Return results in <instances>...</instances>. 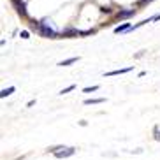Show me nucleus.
<instances>
[{
	"mask_svg": "<svg viewBox=\"0 0 160 160\" xmlns=\"http://www.w3.org/2000/svg\"><path fill=\"white\" fill-rule=\"evenodd\" d=\"M30 28L35 30V32H37L41 37H46V39H58V37H60L58 30L53 27L51 21H49L48 18L41 19V21H35V19H32V21H30Z\"/></svg>",
	"mask_w": 160,
	"mask_h": 160,
	"instance_id": "1",
	"label": "nucleus"
},
{
	"mask_svg": "<svg viewBox=\"0 0 160 160\" xmlns=\"http://www.w3.org/2000/svg\"><path fill=\"white\" fill-rule=\"evenodd\" d=\"M57 158H67V157H72L76 153V148H63V146H57V148H51L49 150Z\"/></svg>",
	"mask_w": 160,
	"mask_h": 160,
	"instance_id": "2",
	"label": "nucleus"
},
{
	"mask_svg": "<svg viewBox=\"0 0 160 160\" xmlns=\"http://www.w3.org/2000/svg\"><path fill=\"white\" fill-rule=\"evenodd\" d=\"M11 4H12V7L16 9V12L19 16H23V18L28 16V12H27V4H25L23 0H11Z\"/></svg>",
	"mask_w": 160,
	"mask_h": 160,
	"instance_id": "3",
	"label": "nucleus"
},
{
	"mask_svg": "<svg viewBox=\"0 0 160 160\" xmlns=\"http://www.w3.org/2000/svg\"><path fill=\"white\" fill-rule=\"evenodd\" d=\"M81 33V30H78L76 27H65V28L60 32V37H65V39H71V37H78Z\"/></svg>",
	"mask_w": 160,
	"mask_h": 160,
	"instance_id": "4",
	"label": "nucleus"
},
{
	"mask_svg": "<svg viewBox=\"0 0 160 160\" xmlns=\"http://www.w3.org/2000/svg\"><path fill=\"white\" fill-rule=\"evenodd\" d=\"M137 11L136 9H132V7H127V9H120L116 12V19H128L132 18V16H136Z\"/></svg>",
	"mask_w": 160,
	"mask_h": 160,
	"instance_id": "5",
	"label": "nucleus"
},
{
	"mask_svg": "<svg viewBox=\"0 0 160 160\" xmlns=\"http://www.w3.org/2000/svg\"><path fill=\"white\" fill-rule=\"evenodd\" d=\"M130 28H132L130 23H122V25H118V27H114L113 32H114V33H127Z\"/></svg>",
	"mask_w": 160,
	"mask_h": 160,
	"instance_id": "6",
	"label": "nucleus"
},
{
	"mask_svg": "<svg viewBox=\"0 0 160 160\" xmlns=\"http://www.w3.org/2000/svg\"><path fill=\"white\" fill-rule=\"evenodd\" d=\"M134 67H125V69H116V71H109V72H106L104 76H118V74H127V72H130Z\"/></svg>",
	"mask_w": 160,
	"mask_h": 160,
	"instance_id": "7",
	"label": "nucleus"
},
{
	"mask_svg": "<svg viewBox=\"0 0 160 160\" xmlns=\"http://www.w3.org/2000/svg\"><path fill=\"white\" fill-rule=\"evenodd\" d=\"M74 62H78V57H71V58H67V60H62L60 63H58V67H67V65H72Z\"/></svg>",
	"mask_w": 160,
	"mask_h": 160,
	"instance_id": "8",
	"label": "nucleus"
},
{
	"mask_svg": "<svg viewBox=\"0 0 160 160\" xmlns=\"http://www.w3.org/2000/svg\"><path fill=\"white\" fill-rule=\"evenodd\" d=\"M14 86H9V88H4L2 90V92H0V97H2V99H5V97H9L11 93H12V92H14Z\"/></svg>",
	"mask_w": 160,
	"mask_h": 160,
	"instance_id": "9",
	"label": "nucleus"
},
{
	"mask_svg": "<svg viewBox=\"0 0 160 160\" xmlns=\"http://www.w3.org/2000/svg\"><path fill=\"white\" fill-rule=\"evenodd\" d=\"M104 100H106V99H102V97H100V99H86V100H85V106H92V104H93V106H95V104H102Z\"/></svg>",
	"mask_w": 160,
	"mask_h": 160,
	"instance_id": "10",
	"label": "nucleus"
},
{
	"mask_svg": "<svg viewBox=\"0 0 160 160\" xmlns=\"http://www.w3.org/2000/svg\"><path fill=\"white\" fill-rule=\"evenodd\" d=\"M97 90H99V85H95V86H88V88H85L83 92H85V93H92V92H97Z\"/></svg>",
	"mask_w": 160,
	"mask_h": 160,
	"instance_id": "11",
	"label": "nucleus"
},
{
	"mask_svg": "<svg viewBox=\"0 0 160 160\" xmlns=\"http://www.w3.org/2000/svg\"><path fill=\"white\" fill-rule=\"evenodd\" d=\"M74 88H76V85H69L67 88H63V90H62V92H60V95H63V93H69V92H72Z\"/></svg>",
	"mask_w": 160,
	"mask_h": 160,
	"instance_id": "12",
	"label": "nucleus"
},
{
	"mask_svg": "<svg viewBox=\"0 0 160 160\" xmlns=\"http://www.w3.org/2000/svg\"><path fill=\"white\" fill-rule=\"evenodd\" d=\"M153 130H155V139H157V141H160V130H158V127H155Z\"/></svg>",
	"mask_w": 160,
	"mask_h": 160,
	"instance_id": "13",
	"label": "nucleus"
},
{
	"mask_svg": "<svg viewBox=\"0 0 160 160\" xmlns=\"http://www.w3.org/2000/svg\"><path fill=\"white\" fill-rule=\"evenodd\" d=\"M19 35H21V39H28V35H30V33L27 32V30H23V32L19 33Z\"/></svg>",
	"mask_w": 160,
	"mask_h": 160,
	"instance_id": "14",
	"label": "nucleus"
},
{
	"mask_svg": "<svg viewBox=\"0 0 160 160\" xmlns=\"http://www.w3.org/2000/svg\"><path fill=\"white\" fill-rule=\"evenodd\" d=\"M153 18V21H157V19H160V14H155V16H151Z\"/></svg>",
	"mask_w": 160,
	"mask_h": 160,
	"instance_id": "15",
	"label": "nucleus"
}]
</instances>
